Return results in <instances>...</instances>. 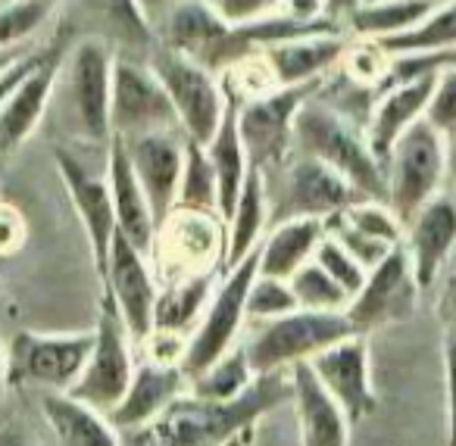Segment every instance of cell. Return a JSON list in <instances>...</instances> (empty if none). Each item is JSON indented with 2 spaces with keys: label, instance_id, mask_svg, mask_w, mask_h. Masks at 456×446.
<instances>
[{
  "label": "cell",
  "instance_id": "6da1fadb",
  "mask_svg": "<svg viewBox=\"0 0 456 446\" xmlns=\"http://www.w3.org/2000/svg\"><path fill=\"white\" fill-rule=\"evenodd\" d=\"M291 396V375L273 371L256 375L241 396L228 402L178 396L157 421L128 431L126 446H225L232 437L248 431L263 412L275 409Z\"/></svg>",
  "mask_w": 456,
  "mask_h": 446
},
{
  "label": "cell",
  "instance_id": "7a4b0ae2",
  "mask_svg": "<svg viewBox=\"0 0 456 446\" xmlns=\"http://www.w3.org/2000/svg\"><path fill=\"white\" fill-rule=\"evenodd\" d=\"M294 153H304L341 172L362 197L387 203L385 163L372 153L366 128H360L347 113L319 101V91L297 109L294 119Z\"/></svg>",
  "mask_w": 456,
  "mask_h": 446
},
{
  "label": "cell",
  "instance_id": "3957f363",
  "mask_svg": "<svg viewBox=\"0 0 456 446\" xmlns=\"http://www.w3.org/2000/svg\"><path fill=\"white\" fill-rule=\"evenodd\" d=\"M113 66L116 51L110 41L97 35H85L72 45L66 60H60L53 101H60L69 128L91 144L113 141Z\"/></svg>",
  "mask_w": 456,
  "mask_h": 446
},
{
  "label": "cell",
  "instance_id": "277c9868",
  "mask_svg": "<svg viewBox=\"0 0 456 446\" xmlns=\"http://www.w3.org/2000/svg\"><path fill=\"white\" fill-rule=\"evenodd\" d=\"M360 334L347 312H316V309H294L273 321H260L250 340L244 344L254 375L288 371L297 362H310L331 344Z\"/></svg>",
  "mask_w": 456,
  "mask_h": 446
},
{
  "label": "cell",
  "instance_id": "5b68a950",
  "mask_svg": "<svg viewBox=\"0 0 456 446\" xmlns=\"http://www.w3.org/2000/svg\"><path fill=\"white\" fill-rule=\"evenodd\" d=\"M153 32L159 47L184 53L213 72H225L232 63L256 53L213 0H175L153 20Z\"/></svg>",
  "mask_w": 456,
  "mask_h": 446
},
{
  "label": "cell",
  "instance_id": "8992f818",
  "mask_svg": "<svg viewBox=\"0 0 456 446\" xmlns=\"http://www.w3.org/2000/svg\"><path fill=\"white\" fill-rule=\"evenodd\" d=\"M147 63L163 82L184 138L197 141V144H209L228 109V91L219 82V72L159 45L147 57Z\"/></svg>",
  "mask_w": 456,
  "mask_h": 446
},
{
  "label": "cell",
  "instance_id": "52a82bcc",
  "mask_svg": "<svg viewBox=\"0 0 456 446\" xmlns=\"http://www.w3.org/2000/svg\"><path fill=\"white\" fill-rule=\"evenodd\" d=\"M447 172V138L428 119H419L394 144L391 157L385 163L387 207L406 225L431 197L441 194Z\"/></svg>",
  "mask_w": 456,
  "mask_h": 446
},
{
  "label": "cell",
  "instance_id": "ba28073f",
  "mask_svg": "<svg viewBox=\"0 0 456 446\" xmlns=\"http://www.w3.org/2000/svg\"><path fill=\"white\" fill-rule=\"evenodd\" d=\"M256 275H260V247L248 259L225 269V278L216 284L207 312L197 321V328L188 337V346H184L182 369L188 381L200 375L207 365H213L216 359L225 356L232 346H238L235 340L241 334V325L248 321V294Z\"/></svg>",
  "mask_w": 456,
  "mask_h": 446
},
{
  "label": "cell",
  "instance_id": "9c48e42d",
  "mask_svg": "<svg viewBox=\"0 0 456 446\" xmlns=\"http://www.w3.org/2000/svg\"><path fill=\"white\" fill-rule=\"evenodd\" d=\"M322 82L294 85V88H275L263 97L238 103V128H241L244 150H248L250 169L263 175L281 172L291 163L294 153V119L297 109L310 101Z\"/></svg>",
  "mask_w": 456,
  "mask_h": 446
},
{
  "label": "cell",
  "instance_id": "30bf717a",
  "mask_svg": "<svg viewBox=\"0 0 456 446\" xmlns=\"http://www.w3.org/2000/svg\"><path fill=\"white\" fill-rule=\"evenodd\" d=\"M91 346H94V331H16L7 346V381L35 384L47 393H66L82 377Z\"/></svg>",
  "mask_w": 456,
  "mask_h": 446
},
{
  "label": "cell",
  "instance_id": "8fae6325",
  "mask_svg": "<svg viewBox=\"0 0 456 446\" xmlns=\"http://www.w3.org/2000/svg\"><path fill=\"white\" fill-rule=\"evenodd\" d=\"M132 344L134 340L128 334L126 321H122L119 309H116L113 296L103 290L101 315H97V328H94V346H91V356L85 362L82 377L66 393L101 409V412H113L122 396H126L134 375Z\"/></svg>",
  "mask_w": 456,
  "mask_h": 446
},
{
  "label": "cell",
  "instance_id": "7c38bea8",
  "mask_svg": "<svg viewBox=\"0 0 456 446\" xmlns=\"http://www.w3.org/2000/svg\"><path fill=\"white\" fill-rule=\"evenodd\" d=\"M356 200H369V197H362L331 166L297 153L281 169L279 191L269 194V222L275 225L285 219H331L354 207Z\"/></svg>",
  "mask_w": 456,
  "mask_h": 446
},
{
  "label": "cell",
  "instance_id": "4fadbf2b",
  "mask_svg": "<svg viewBox=\"0 0 456 446\" xmlns=\"http://www.w3.org/2000/svg\"><path fill=\"white\" fill-rule=\"evenodd\" d=\"M110 122H113V138H138V134L178 128L175 107L147 60L116 53Z\"/></svg>",
  "mask_w": 456,
  "mask_h": 446
},
{
  "label": "cell",
  "instance_id": "5bb4252c",
  "mask_svg": "<svg viewBox=\"0 0 456 446\" xmlns=\"http://www.w3.org/2000/svg\"><path fill=\"white\" fill-rule=\"evenodd\" d=\"M151 259H157L169 281L216 272V265L225 263V222L219 215L175 209L159 225Z\"/></svg>",
  "mask_w": 456,
  "mask_h": 446
},
{
  "label": "cell",
  "instance_id": "9a60e30c",
  "mask_svg": "<svg viewBox=\"0 0 456 446\" xmlns=\"http://www.w3.org/2000/svg\"><path fill=\"white\" fill-rule=\"evenodd\" d=\"M101 284L113 296L134 344H147V337L153 334V315H157L159 296L153 259L147 253H141L128 238L116 234Z\"/></svg>",
  "mask_w": 456,
  "mask_h": 446
},
{
  "label": "cell",
  "instance_id": "2e32d148",
  "mask_svg": "<svg viewBox=\"0 0 456 446\" xmlns=\"http://www.w3.org/2000/svg\"><path fill=\"white\" fill-rule=\"evenodd\" d=\"M419 290L422 288H419L416 275H412L410 253L400 244L375 269H369L366 284L350 300L347 315L360 334L381 325H391V321H403L416 309Z\"/></svg>",
  "mask_w": 456,
  "mask_h": 446
},
{
  "label": "cell",
  "instance_id": "e0dca14e",
  "mask_svg": "<svg viewBox=\"0 0 456 446\" xmlns=\"http://www.w3.org/2000/svg\"><path fill=\"white\" fill-rule=\"evenodd\" d=\"M313 371L322 381V387L338 400V406L347 412L350 425L362 421L379 409V393L372 384V359H369L366 334H350V337L331 344L319 356L310 359Z\"/></svg>",
  "mask_w": 456,
  "mask_h": 446
},
{
  "label": "cell",
  "instance_id": "ac0fdd59",
  "mask_svg": "<svg viewBox=\"0 0 456 446\" xmlns=\"http://www.w3.org/2000/svg\"><path fill=\"white\" fill-rule=\"evenodd\" d=\"M57 169H60V178H63L66 191H69V200L78 213V222H82V228H85L97 278H103L107 263H110V250H113V240H116V234H119V222H116L113 194H110L107 175L103 178L91 175V172L66 150H57Z\"/></svg>",
  "mask_w": 456,
  "mask_h": 446
},
{
  "label": "cell",
  "instance_id": "d6986e66",
  "mask_svg": "<svg viewBox=\"0 0 456 446\" xmlns=\"http://www.w3.org/2000/svg\"><path fill=\"white\" fill-rule=\"evenodd\" d=\"M128 150V159L134 166L141 188H144L151 209L157 215V225H163L178 203V184H182L184 169V138L182 132H153L138 134V138H122Z\"/></svg>",
  "mask_w": 456,
  "mask_h": 446
},
{
  "label": "cell",
  "instance_id": "ffe728a7",
  "mask_svg": "<svg viewBox=\"0 0 456 446\" xmlns=\"http://www.w3.org/2000/svg\"><path fill=\"white\" fill-rule=\"evenodd\" d=\"M403 247L410 253L412 275L419 288L428 290L435 284L437 272L456 250V200L447 194H437L406 222Z\"/></svg>",
  "mask_w": 456,
  "mask_h": 446
},
{
  "label": "cell",
  "instance_id": "44dd1931",
  "mask_svg": "<svg viewBox=\"0 0 456 446\" xmlns=\"http://www.w3.org/2000/svg\"><path fill=\"white\" fill-rule=\"evenodd\" d=\"M184 381H188V375L175 362L147 359V362L134 365V375L126 396H122L113 412H107L110 421L116 425V431H126V434L151 425V421H157L182 396Z\"/></svg>",
  "mask_w": 456,
  "mask_h": 446
},
{
  "label": "cell",
  "instance_id": "7402d4cb",
  "mask_svg": "<svg viewBox=\"0 0 456 446\" xmlns=\"http://www.w3.org/2000/svg\"><path fill=\"white\" fill-rule=\"evenodd\" d=\"M435 78H437V72L406 78V82H391L385 94L375 101L372 113H369L366 138H369L372 153L381 163H387L394 144H397L419 119H425L431 91H435Z\"/></svg>",
  "mask_w": 456,
  "mask_h": 446
},
{
  "label": "cell",
  "instance_id": "603a6c76",
  "mask_svg": "<svg viewBox=\"0 0 456 446\" xmlns=\"http://www.w3.org/2000/svg\"><path fill=\"white\" fill-rule=\"evenodd\" d=\"M291 400L297 409L300 446H350V418L338 400L322 387L310 362L288 369Z\"/></svg>",
  "mask_w": 456,
  "mask_h": 446
},
{
  "label": "cell",
  "instance_id": "cb8c5ba5",
  "mask_svg": "<svg viewBox=\"0 0 456 446\" xmlns=\"http://www.w3.org/2000/svg\"><path fill=\"white\" fill-rule=\"evenodd\" d=\"M107 184L113 194V209L116 222H119V234L128 238L141 253L151 256L153 244H157V215L151 209L144 188H141L134 166L128 159V150L122 144V138H113L107 144Z\"/></svg>",
  "mask_w": 456,
  "mask_h": 446
},
{
  "label": "cell",
  "instance_id": "d4e9b609",
  "mask_svg": "<svg viewBox=\"0 0 456 446\" xmlns=\"http://www.w3.org/2000/svg\"><path fill=\"white\" fill-rule=\"evenodd\" d=\"M260 53L269 63V69H273L275 85L279 88H294V85L322 82L325 72L344 60L347 38H344V32L300 35V38L266 45Z\"/></svg>",
  "mask_w": 456,
  "mask_h": 446
},
{
  "label": "cell",
  "instance_id": "484cf974",
  "mask_svg": "<svg viewBox=\"0 0 456 446\" xmlns=\"http://www.w3.org/2000/svg\"><path fill=\"white\" fill-rule=\"evenodd\" d=\"M60 76V60L57 57H41V63L22 78V85L7 97V103L0 107V157L13 153L35 134L41 126L45 113L53 103V88H57Z\"/></svg>",
  "mask_w": 456,
  "mask_h": 446
},
{
  "label": "cell",
  "instance_id": "4316f807",
  "mask_svg": "<svg viewBox=\"0 0 456 446\" xmlns=\"http://www.w3.org/2000/svg\"><path fill=\"white\" fill-rule=\"evenodd\" d=\"M88 22L97 28V38L110 41L122 57L147 60L157 51V32L141 0H82Z\"/></svg>",
  "mask_w": 456,
  "mask_h": 446
},
{
  "label": "cell",
  "instance_id": "83f0119b",
  "mask_svg": "<svg viewBox=\"0 0 456 446\" xmlns=\"http://www.w3.org/2000/svg\"><path fill=\"white\" fill-rule=\"evenodd\" d=\"M41 409L60 446H122L110 415L72 393H45Z\"/></svg>",
  "mask_w": 456,
  "mask_h": 446
},
{
  "label": "cell",
  "instance_id": "f1b7e54d",
  "mask_svg": "<svg viewBox=\"0 0 456 446\" xmlns=\"http://www.w3.org/2000/svg\"><path fill=\"white\" fill-rule=\"evenodd\" d=\"M325 238V219H285L275 222L260 240V275L291 278L300 265L316 256Z\"/></svg>",
  "mask_w": 456,
  "mask_h": 446
},
{
  "label": "cell",
  "instance_id": "f546056e",
  "mask_svg": "<svg viewBox=\"0 0 456 446\" xmlns=\"http://www.w3.org/2000/svg\"><path fill=\"white\" fill-rule=\"evenodd\" d=\"M209 153V163L216 172V184H219V215L222 222L232 215L241 188L250 175V159L244 150L241 128H238V103L228 97V109L222 116V126L216 128V134L209 138V144H203Z\"/></svg>",
  "mask_w": 456,
  "mask_h": 446
},
{
  "label": "cell",
  "instance_id": "4dcf8cb0",
  "mask_svg": "<svg viewBox=\"0 0 456 446\" xmlns=\"http://www.w3.org/2000/svg\"><path fill=\"white\" fill-rule=\"evenodd\" d=\"M266 222H269L266 175L260 169H250L248 182L241 188V197H238L232 215L225 219V263H222V269L238 265L260 247Z\"/></svg>",
  "mask_w": 456,
  "mask_h": 446
},
{
  "label": "cell",
  "instance_id": "1f68e13d",
  "mask_svg": "<svg viewBox=\"0 0 456 446\" xmlns=\"http://www.w3.org/2000/svg\"><path fill=\"white\" fill-rule=\"evenodd\" d=\"M216 290L213 272H200V275H188L169 281L157 296V315H153V331H172L191 337L197 321L203 319L209 306V296Z\"/></svg>",
  "mask_w": 456,
  "mask_h": 446
},
{
  "label": "cell",
  "instance_id": "d6a6232c",
  "mask_svg": "<svg viewBox=\"0 0 456 446\" xmlns=\"http://www.w3.org/2000/svg\"><path fill=\"white\" fill-rule=\"evenodd\" d=\"M437 4L444 0H372V4H362L356 13H350L347 26L356 38L387 41L416 28Z\"/></svg>",
  "mask_w": 456,
  "mask_h": 446
},
{
  "label": "cell",
  "instance_id": "836d02e7",
  "mask_svg": "<svg viewBox=\"0 0 456 446\" xmlns=\"http://www.w3.org/2000/svg\"><path fill=\"white\" fill-rule=\"evenodd\" d=\"M254 369H250L248 350L241 346H232L222 359H216L213 365L200 371V375L191 377V396H200V400L213 402H228L241 396L244 390L254 384Z\"/></svg>",
  "mask_w": 456,
  "mask_h": 446
},
{
  "label": "cell",
  "instance_id": "e575fe53",
  "mask_svg": "<svg viewBox=\"0 0 456 446\" xmlns=\"http://www.w3.org/2000/svg\"><path fill=\"white\" fill-rule=\"evenodd\" d=\"M175 209L219 215V184H216V172H213V163H209L207 147L197 144V141L184 144V169H182V184H178Z\"/></svg>",
  "mask_w": 456,
  "mask_h": 446
},
{
  "label": "cell",
  "instance_id": "d590c367",
  "mask_svg": "<svg viewBox=\"0 0 456 446\" xmlns=\"http://www.w3.org/2000/svg\"><path fill=\"white\" fill-rule=\"evenodd\" d=\"M391 57H406V53H431L456 45V0H444L419 22L416 28L397 35V38L381 41Z\"/></svg>",
  "mask_w": 456,
  "mask_h": 446
},
{
  "label": "cell",
  "instance_id": "8d00e7d4",
  "mask_svg": "<svg viewBox=\"0 0 456 446\" xmlns=\"http://www.w3.org/2000/svg\"><path fill=\"white\" fill-rule=\"evenodd\" d=\"M288 281H291V290H294V296H297L300 309H316V312H347L350 294L316 263V259L300 265Z\"/></svg>",
  "mask_w": 456,
  "mask_h": 446
},
{
  "label": "cell",
  "instance_id": "74e56055",
  "mask_svg": "<svg viewBox=\"0 0 456 446\" xmlns=\"http://www.w3.org/2000/svg\"><path fill=\"white\" fill-rule=\"evenodd\" d=\"M53 0H10L0 7V51L32 45V38L51 20Z\"/></svg>",
  "mask_w": 456,
  "mask_h": 446
},
{
  "label": "cell",
  "instance_id": "f35d334b",
  "mask_svg": "<svg viewBox=\"0 0 456 446\" xmlns=\"http://www.w3.org/2000/svg\"><path fill=\"white\" fill-rule=\"evenodd\" d=\"M341 219L347 225H354L356 231H362L366 238L387 247H400L406 238V225L385 200H356L354 207L344 209Z\"/></svg>",
  "mask_w": 456,
  "mask_h": 446
},
{
  "label": "cell",
  "instance_id": "ab89813d",
  "mask_svg": "<svg viewBox=\"0 0 456 446\" xmlns=\"http://www.w3.org/2000/svg\"><path fill=\"white\" fill-rule=\"evenodd\" d=\"M294 309H300V306L288 278H269V275L254 278L250 294H248V321L260 325V321L281 319V315L294 312Z\"/></svg>",
  "mask_w": 456,
  "mask_h": 446
},
{
  "label": "cell",
  "instance_id": "60d3db41",
  "mask_svg": "<svg viewBox=\"0 0 456 446\" xmlns=\"http://www.w3.org/2000/svg\"><path fill=\"white\" fill-rule=\"evenodd\" d=\"M316 259L319 265H322L325 272H329L331 278H335L338 284H341L344 290L350 294V300H354L356 294H360V288L366 284V275H369V269L360 263V259L354 256V253L347 250V247L341 244L338 238H331L329 231H325V238L319 240V247H316Z\"/></svg>",
  "mask_w": 456,
  "mask_h": 446
},
{
  "label": "cell",
  "instance_id": "b9f144b4",
  "mask_svg": "<svg viewBox=\"0 0 456 446\" xmlns=\"http://www.w3.org/2000/svg\"><path fill=\"white\" fill-rule=\"evenodd\" d=\"M344 69L354 82L360 85H379L381 78H391V66H394V57L385 51L381 41H369V38H360V45L350 47L347 45V53H344Z\"/></svg>",
  "mask_w": 456,
  "mask_h": 446
},
{
  "label": "cell",
  "instance_id": "7bdbcfd3",
  "mask_svg": "<svg viewBox=\"0 0 456 446\" xmlns=\"http://www.w3.org/2000/svg\"><path fill=\"white\" fill-rule=\"evenodd\" d=\"M425 119L444 134L456 132V69H441L435 78V91H431L428 109H425Z\"/></svg>",
  "mask_w": 456,
  "mask_h": 446
},
{
  "label": "cell",
  "instance_id": "ee69618b",
  "mask_svg": "<svg viewBox=\"0 0 456 446\" xmlns=\"http://www.w3.org/2000/svg\"><path fill=\"white\" fill-rule=\"evenodd\" d=\"M213 4L232 26H248V22H256L263 16L279 13L281 0H213Z\"/></svg>",
  "mask_w": 456,
  "mask_h": 446
},
{
  "label": "cell",
  "instance_id": "f6af8a7d",
  "mask_svg": "<svg viewBox=\"0 0 456 446\" xmlns=\"http://www.w3.org/2000/svg\"><path fill=\"white\" fill-rule=\"evenodd\" d=\"M444 390H447V446H456V331L444 334Z\"/></svg>",
  "mask_w": 456,
  "mask_h": 446
},
{
  "label": "cell",
  "instance_id": "bcb514c9",
  "mask_svg": "<svg viewBox=\"0 0 456 446\" xmlns=\"http://www.w3.org/2000/svg\"><path fill=\"white\" fill-rule=\"evenodd\" d=\"M22 240H26V222H22V215L13 207H7V203H0V256L13 253Z\"/></svg>",
  "mask_w": 456,
  "mask_h": 446
},
{
  "label": "cell",
  "instance_id": "7dc6e473",
  "mask_svg": "<svg viewBox=\"0 0 456 446\" xmlns=\"http://www.w3.org/2000/svg\"><path fill=\"white\" fill-rule=\"evenodd\" d=\"M41 57H45V53H28V57H22L20 63H13L10 66L7 72H0V107H4V103H7V97L13 94L16 88H20L22 85V78L28 76V72L35 69V66L41 63Z\"/></svg>",
  "mask_w": 456,
  "mask_h": 446
},
{
  "label": "cell",
  "instance_id": "c3c4849f",
  "mask_svg": "<svg viewBox=\"0 0 456 446\" xmlns=\"http://www.w3.org/2000/svg\"><path fill=\"white\" fill-rule=\"evenodd\" d=\"M279 13L291 16L297 22H316L325 16V0H281Z\"/></svg>",
  "mask_w": 456,
  "mask_h": 446
},
{
  "label": "cell",
  "instance_id": "681fc988",
  "mask_svg": "<svg viewBox=\"0 0 456 446\" xmlns=\"http://www.w3.org/2000/svg\"><path fill=\"white\" fill-rule=\"evenodd\" d=\"M362 4H366V0H325V16H331V20L347 26L350 13H356Z\"/></svg>",
  "mask_w": 456,
  "mask_h": 446
},
{
  "label": "cell",
  "instance_id": "f907efd6",
  "mask_svg": "<svg viewBox=\"0 0 456 446\" xmlns=\"http://www.w3.org/2000/svg\"><path fill=\"white\" fill-rule=\"evenodd\" d=\"M35 47L32 45H22V47H13V51H0V72H7L13 63H20L22 57H28Z\"/></svg>",
  "mask_w": 456,
  "mask_h": 446
},
{
  "label": "cell",
  "instance_id": "816d5d0a",
  "mask_svg": "<svg viewBox=\"0 0 456 446\" xmlns=\"http://www.w3.org/2000/svg\"><path fill=\"white\" fill-rule=\"evenodd\" d=\"M141 4H144L147 16H151V20H157V16L163 13V10L169 7V4H175V0H141Z\"/></svg>",
  "mask_w": 456,
  "mask_h": 446
},
{
  "label": "cell",
  "instance_id": "f5cc1de1",
  "mask_svg": "<svg viewBox=\"0 0 456 446\" xmlns=\"http://www.w3.org/2000/svg\"><path fill=\"white\" fill-rule=\"evenodd\" d=\"M7 350H4V340H0V402H4V390H7Z\"/></svg>",
  "mask_w": 456,
  "mask_h": 446
},
{
  "label": "cell",
  "instance_id": "db71d44e",
  "mask_svg": "<svg viewBox=\"0 0 456 446\" xmlns=\"http://www.w3.org/2000/svg\"><path fill=\"white\" fill-rule=\"evenodd\" d=\"M0 446H32L26 437H20V434H13V431H4L0 434Z\"/></svg>",
  "mask_w": 456,
  "mask_h": 446
},
{
  "label": "cell",
  "instance_id": "11a10c76",
  "mask_svg": "<svg viewBox=\"0 0 456 446\" xmlns=\"http://www.w3.org/2000/svg\"><path fill=\"white\" fill-rule=\"evenodd\" d=\"M447 169L456 175V132L447 138Z\"/></svg>",
  "mask_w": 456,
  "mask_h": 446
},
{
  "label": "cell",
  "instance_id": "9f6ffc18",
  "mask_svg": "<svg viewBox=\"0 0 456 446\" xmlns=\"http://www.w3.org/2000/svg\"><path fill=\"white\" fill-rule=\"evenodd\" d=\"M450 306H453V325H450V331H456V278H453V288H450Z\"/></svg>",
  "mask_w": 456,
  "mask_h": 446
},
{
  "label": "cell",
  "instance_id": "6f0895ef",
  "mask_svg": "<svg viewBox=\"0 0 456 446\" xmlns=\"http://www.w3.org/2000/svg\"><path fill=\"white\" fill-rule=\"evenodd\" d=\"M366 4H372V0H366Z\"/></svg>",
  "mask_w": 456,
  "mask_h": 446
}]
</instances>
